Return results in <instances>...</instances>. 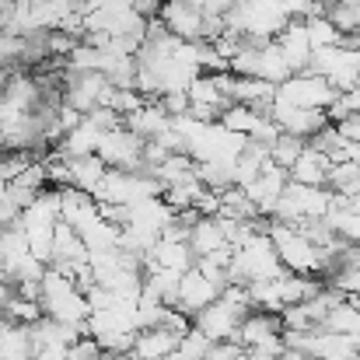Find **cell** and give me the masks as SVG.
I'll list each match as a JSON object with an SVG mask.
<instances>
[{
  "instance_id": "17",
  "label": "cell",
  "mask_w": 360,
  "mask_h": 360,
  "mask_svg": "<svg viewBox=\"0 0 360 360\" xmlns=\"http://www.w3.org/2000/svg\"><path fill=\"white\" fill-rule=\"evenodd\" d=\"M4 315H7V322L35 326L46 311H42V301H32V297H18V294H11V297H7V304H4Z\"/></svg>"
},
{
  "instance_id": "13",
  "label": "cell",
  "mask_w": 360,
  "mask_h": 360,
  "mask_svg": "<svg viewBox=\"0 0 360 360\" xmlns=\"http://www.w3.org/2000/svg\"><path fill=\"white\" fill-rule=\"evenodd\" d=\"M109 172V165L98 158V154H84V158H67V186H74V189H84V193H91L98 182H102V175Z\"/></svg>"
},
{
  "instance_id": "6",
  "label": "cell",
  "mask_w": 360,
  "mask_h": 360,
  "mask_svg": "<svg viewBox=\"0 0 360 360\" xmlns=\"http://www.w3.org/2000/svg\"><path fill=\"white\" fill-rule=\"evenodd\" d=\"M276 42H280V49H283V56H287V63H290V70H294V74H304V70L311 67L315 46H311V39H308L304 18H290V21L280 28Z\"/></svg>"
},
{
  "instance_id": "19",
  "label": "cell",
  "mask_w": 360,
  "mask_h": 360,
  "mask_svg": "<svg viewBox=\"0 0 360 360\" xmlns=\"http://www.w3.org/2000/svg\"><path fill=\"white\" fill-rule=\"evenodd\" d=\"M322 329H333V333H354V336H360V308L357 304H350V301L336 304V308L326 315Z\"/></svg>"
},
{
  "instance_id": "21",
  "label": "cell",
  "mask_w": 360,
  "mask_h": 360,
  "mask_svg": "<svg viewBox=\"0 0 360 360\" xmlns=\"http://www.w3.org/2000/svg\"><path fill=\"white\" fill-rule=\"evenodd\" d=\"M32 360H70V347H39Z\"/></svg>"
},
{
  "instance_id": "18",
  "label": "cell",
  "mask_w": 360,
  "mask_h": 360,
  "mask_svg": "<svg viewBox=\"0 0 360 360\" xmlns=\"http://www.w3.org/2000/svg\"><path fill=\"white\" fill-rule=\"evenodd\" d=\"M210 350H214V340H210V336H203V333L193 326V329L179 340V350H175L168 360H207Z\"/></svg>"
},
{
  "instance_id": "8",
  "label": "cell",
  "mask_w": 360,
  "mask_h": 360,
  "mask_svg": "<svg viewBox=\"0 0 360 360\" xmlns=\"http://www.w3.org/2000/svg\"><path fill=\"white\" fill-rule=\"evenodd\" d=\"M179 340H182V336L172 333V329L147 326V329L136 333V343H133L129 357L133 360H168L175 350H179Z\"/></svg>"
},
{
  "instance_id": "4",
  "label": "cell",
  "mask_w": 360,
  "mask_h": 360,
  "mask_svg": "<svg viewBox=\"0 0 360 360\" xmlns=\"http://www.w3.org/2000/svg\"><path fill=\"white\" fill-rule=\"evenodd\" d=\"M98 158L109 168H122V172H140L143 168V140L129 129V126H116L102 133L98 143Z\"/></svg>"
},
{
  "instance_id": "3",
  "label": "cell",
  "mask_w": 360,
  "mask_h": 360,
  "mask_svg": "<svg viewBox=\"0 0 360 360\" xmlns=\"http://www.w3.org/2000/svg\"><path fill=\"white\" fill-rule=\"evenodd\" d=\"M161 25L186 42H207V11L196 0H165L161 4Z\"/></svg>"
},
{
  "instance_id": "20",
  "label": "cell",
  "mask_w": 360,
  "mask_h": 360,
  "mask_svg": "<svg viewBox=\"0 0 360 360\" xmlns=\"http://www.w3.org/2000/svg\"><path fill=\"white\" fill-rule=\"evenodd\" d=\"M102 343L95 336H81L77 343H70V360H102Z\"/></svg>"
},
{
  "instance_id": "22",
  "label": "cell",
  "mask_w": 360,
  "mask_h": 360,
  "mask_svg": "<svg viewBox=\"0 0 360 360\" xmlns=\"http://www.w3.org/2000/svg\"><path fill=\"white\" fill-rule=\"evenodd\" d=\"M4 322H7V315H4V311H0V326H4Z\"/></svg>"
},
{
  "instance_id": "10",
  "label": "cell",
  "mask_w": 360,
  "mask_h": 360,
  "mask_svg": "<svg viewBox=\"0 0 360 360\" xmlns=\"http://www.w3.org/2000/svg\"><path fill=\"white\" fill-rule=\"evenodd\" d=\"M276 333H283V319L273 315V311L252 308L238 326V343L245 350H252V347H259L262 340H269V336H276Z\"/></svg>"
},
{
  "instance_id": "15",
  "label": "cell",
  "mask_w": 360,
  "mask_h": 360,
  "mask_svg": "<svg viewBox=\"0 0 360 360\" xmlns=\"http://www.w3.org/2000/svg\"><path fill=\"white\" fill-rule=\"evenodd\" d=\"M304 28H308V39H311L315 49H329V46H343L347 42V35L336 28V21L329 14H322V11L304 14Z\"/></svg>"
},
{
  "instance_id": "5",
  "label": "cell",
  "mask_w": 360,
  "mask_h": 360,
  "mask_svg": "<svg viewBox=\"0 0 360 360\" xmlns=\"http://www.w3.org/2000/svg\"><path fill=\"white\" fill-rule=\"evenodd\" d=\"M245 315H248V311H241L231 301L217 297V301L207 304L200 315H193V326H196L203 336H210L214 343H228V340H238V326Z\"/></svg>"
},
{
  "instance_id": "1",
  "label": "cell",
  "mask_w": 360,
  "mask_h": 360,
  "mask_svg": "<svg viewBox=\"0 0 360 360\" xmlns=\"http://www.w3.org/2000/svg\"><path fill=\"white\" fill-rule=\"evenodd\" d=\"M269 238H273L276 252H280L283 269L301 273V276H319V273H326V269H329L326 252L308 238L301 228L283 224V221H269Z\"/></svg>"
},
{
  "instance_id": "12",
  "label": "cell",
  "mask_w": 360,
  "mask_h": 360,
  "mask_svg": "<svg viewBox=\"0 0 360 360\" xmlns=\"http://www.w3.org/2000/svg\"><path fill=\"white\" fill-rule=\"evenodd\" d=\"M189 245H193L196 259H200V255H210V252H217V248H224V245H231V241H228V231H224V221H221V217H210V214H200V217L193 221V228H189Z\"/></svg>"
},
{
  "instance_id": "16",
  "label": "cell",
  "mask_w": 360,
  "mask_h": 360,
  "mask_svg": "<svg viewBox=\"0 0 360 360\" xmlns=\"http://www.w3.org/2000/svg\"><path fill=\"white\" fill-rule=\"evenodd\" d=\"M304 143H308L304 136H294V133L280 129V136H276V140L269 143V158H273V161H276L280 168H287V172H290V165L297 161V154L304 150Z\"/></svg>"
},
{
  "instance_id": "14",
  "label": "cell",
  "mask_w": 360,
  "mask_h": 360,
  "mask_svg": "<svg viewBox=\"0 0 360 360\" xmlns=\"http://www.w3.org/2000/svg\"><path fill=\"white\" fill-rule=\"evenodd\" d=\"M102 126H95V122L84 120L77 122L74 129H67V136H63V154L67 158H84V154H98V143H102Z\"/></svg>"
},
{
  "instance_id": "2",
  "label": "cell",
  "mask_w": 360,
  "mask_h": 360,
  "mask_svg": "<svg viewBox=\"0 0 360 360\" xmlns=\"http://www.w3.org/2000/svg\"><path fill=\"white\" fill-rule=\"evenodd\" d=\"M276 98L280 102H290V105H301V109H329L333 98H336V88L322 77V74H290L280 88H276Z\"/></svg>"
},
{
  "instance_id": "9",
  "label": "cell",
  "mask_w": 360,
  "mask_h": 360,
  "mask_svg": "<svg viewBox=\"0 0 360 360\" xmlns=\"http://www.w3.org/2000/svg\"><path fill=\"white\" fill-rule=\"evenodd\" d=\"M329 168H333V158L322 147L304 143V150L290 165V179L301 182V186H329Z\"/></svg>"
},
{
  "instance_id": "7",
  "label": "cell",
  "mask_w": 360,
  "mask_h": 360,
  "mask_svg": "<svg viewBox=\"0 0 360 360\" xmlns=\"http://www.w3.org/2000/svg\"><path fill=\"white\" fill-rule=\"evenodd\" d=\"M217 297H221V287H217L210 276H203L196 266L182 273V283H179V308H182V311L200 315V311H203L207 304H214Z\"/></svg>"
},
{
  "instance_id": "11",
  "label": "cell",
  "mask_w": 360,
  "mask_h": 360,
  "mask_svg": "<svg viewBox=\"0 0 360 360\" xmlns=\"http://www.w3.org/2000/svg\"><path fill=\"white\" fill-rule=\"evenodd\" d=\"M143 262H158V266H165V269L186 273V269H193V266H196V252H193V245H189V241L161 235L158 245H154V252H150Z\"/></svg>"
}]
</instances>
